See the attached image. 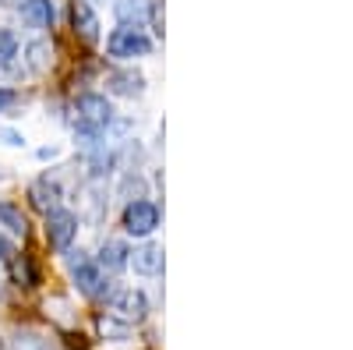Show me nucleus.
Masks as SVG:
<instances>
[{"mask_svg": "<svg viewBox=\"0 0 353 350\" xmlns=\"http://www.w3.org/2000/svg\"><path fill=\"white\" fill-rule=\"evenodd\" d=\"M106 53L113 57V61H138V57H149L152 53V39L141 32V28H113V32L106 36Z\"/></svg>", "mask_w": 353, "mask_h": 350, "instance_id": "nucleus-1", "label": "nucleus"}, {"mask_svg": "<svg viewBox=\"0 0 353 350\" xmlns=\"http://www.w3.org/2000/svg\"><path fill=\"white\" fill-rule=\"evenodd\" d=\"M106 304H110V311H113V318H121V322H141L145 315H149V301H145V294L141 290H134V286H117L113 294L106 298Z\"/></svg>", "mask_w": 353, "mask_h": 350, "instance_id": "nucleus-2", "label": "nucleus"}, {"mask_svg": "<svg viewBox=\"0 0 353 350\" xmlns=\"http://www.w3.org/2000/svg\"><path fill=\"white\" fill-rule=\"evenodd\" d=\"M159 226V206L149 198H131L128 209H124V230L131 233V237H149V233H156Z\"/></svg>", "mask_w": 353, "mask_h": 350, "instance_id": "nucleus-3", "label": "nucleus"}, {"mask_svg": "<svg viewBox=\"0 0 353 350\" xmlns=\"http://www.w3.org/2000/svg\"><path fill=\"white\" fill-rule=\"evenodd\" d=\"M71 276H74V286L81 290L85 298H99V294H106V273H103L85 251L71 255Z\"/></svg>", "mask_w": 353, "mask_h": 350, "instance_id": "nucleus-4", "label": "nucleus"}, {"mask_svg": "<svg viewBox=\"0 0 353 350\" xmlns=\"http://www.w3.org/2000/svg\"><path fill=\"white\" fill-rule=\"evenodd\" d=\"M74 237H78V216L74 213H68V209L46 213V241H50V248L68 251L74 244Z\"/></svg>", "mask_w": 353, "mask_h": 350, "instance_id": "nucleus-5", "label": "nucleus"}, {"mask_svg": "<svg viewBox=\"0 0 353 350\" xmlns=\"http://www.w3.org/2000/svg\"><path fill=\"white\" fill-rule=\"evenodd\" d=\"M113 18L128 28H145L152 21V0H117Z\"/></svg>", "mask_w": 353, "mask_h": 350, "instance_id": "nucleus-6", "label": "nucleus"}, {"mask_svg": "<svg viewBox=\"0 0 353 350\" xmlns=\"http://www.w3.org/2000/svg\"><path fill=\"white\" fill-rule=\"evenodd\" d=\"M61 184L57 181H50V177H39V181H32L28 184V202L46 216V213H53V209H61Z\"/></svg>", "mask_w": 353, "mask_h": 350, "instance_id": "nucleus-7", "label": "nucleus"}, {"mask_svg": "<svg viewBox=\"0 0 353 350\" xmlns=\"http://www.w3.org/2000/svg\"><path fill=\"white\" fill-rule=\"evenodd\" d=\"M106 89L113 96H141L145 93V75L134 68H117L106 75Z\"/></svg>", "mask_w": 353, "mask_h": 350, "instance_id": "nucleus-8", "label": "nucleus"}, {"mask_svg": "<svg viewBox=\"0 0 353 350\" xmlns=\"http://www.w3.org/2000/svg\"><path fill=\"white\" fill-rule=\"evenodd\" d=\"M163 248L159 244H141V248H134L131 255H128V266H134V273H141V276H159L163 273Z\"/></svg>", "mask_w": 353, "mask_h": 350, "instance_id": "nucleus-9", "label": "nucleus"}, {"mask_svg": "<svg viewBox=\"0 0 353 350\" xmlns=\"http://www.w3.org/2000/svg\"><path fill=\"white\" fill-rule=\"evenodd\" d=\"M71 21H74V32L85 43H96L99 39V18H96V11H92L88 0H74V4H71Z\"/></svg>", "mask_w": 353, "mask_h": 350, "instance_id": "nucleus-10", "label": "nucleus"}, {"mask_svg": "<svg viewBox=\"0 0 353 350\" xmlns=\"http://www.w3.org/2000/svg\"><path fill=\"white\" fill-rule=\"evenodd\" d=\"M128 255H131V248H128L124 241H103L96 266H99L103 273H121V269H128Z\"/></svg>", "mask_w": 353, "mask_h": 350, "instance_id": "nucleus-11", "label": "nucleus"}, {"mask_svg": "<svg viewBox=\"0 0 353 350\" xmlns=\"http://www.w3.org/2000/svg\"><path fill=\"white\" fill-rule=\"evenodd\" d=\"M18 11H21V18L28 21V25H36V28H50L53 25V0H21L18 4Z\"/></svg>", "mask_w": 353, "mask_h": 350, "instance_id": "nucleus-12", "label": "nucleus"}, {"mask_svg": "<svg viewBox=\"0 0 353 350\" xmlns=\"http://www.w3.org/2000/svg\"><path fill=\"white\" fill-rule=\"evenodd\" d=\"M0 226H4L11 237H25L28 233V220H25V213L14 206V202H0Z\"/></svg>", "mask_w": 353, "mask_h": 350, "instance_id": "nucleus-13", "label": "nucleus"}, {"mask_svg": "<svg viewBox=\"0 0 353 350\" xmlns=\"http://www.w3.org/2000/svg\"><path fill=\"white\" fill-rule=\"evenodd\" d=\"M25 61H28V71H46V68L53 64V50H50V43H43V39L28 43V46H25Z\"/></svg>", "mask_w": 353, "mask_h": 350, "instance_id": "nucleus-14", "label": "nucleus"}, {"mask_svg": "<svg viewBox=\"0 0 353 350\" xmlns=\"http://www.w3.org/2000/svg\"><path fill=\"white\" fill-rule=\"evenodd\" d=\"M11 273H14V280L18 283H25V286H36L39 283V276H36V266H32V258H28V255H14L11 258Z\"/></svg>", "mask_w": 353, "mask_h": 350, "instance_id": "nucleus-15", "label": "nucleus"}, {"mask_svg": "<svg viewBox=\"0 0 353 350\" xmlns=\"http://www.w3.org/2000/svg\"><path fill=\"white\" fill-rule=\"evenodd\" d=\"M18 57V36L11 28H0V68H11Z\"/></svg>", "mask_w": 353, "mask_h": 350, "instance_id": "nucleus-16", "label": "nucleus"}, {"mask_svg": "<svg viewBox=\"0 0 353 350\" xmlns=\"http://www.w3.org/2000/svg\"><path fill=\"white\" fill-rule=\"evenodd\" d=\"M0 142L11 145V149H21V145H25V135L14 131V128H0Z\"/></svg>", "mask_w": 353, "mask_h": 350, "instance_id": "nucleus-17", "label": "nucleus"}, {"mask_svg": "<svg viewBox=\"0 0 353 350\" xmlns=\"http://www.w3.org/2000/svg\"><path fill=\"white\" fill-rule=\"evenodd\" d=\"M14 103H18V93H14V89H4V85H0V113H8Z\"/></svg>", "mask_w": 353, "mask_h": 350, "instance_id": "nucleus-18", "label": "nucleus"}, {"mask_svg": "<svg viewBox=\"0 0 353 350\" xmlns=\"http://www.w3.org/2000/svg\"><path fill=\"white\" fill-rule=\"evenodd\" d=\"M14 255H18V251H14V244L4 237V233H0V262H11Z\"/></svg>", "mask_w": 353, "mask_h": 350, "instance_id": "nucleus-19", "label": "nucleus"}, {"mask_svg": "<svg viewBox=\"0 0 353 350\" xmlns=\"http://www.w3.org/2000/svg\"><path fill=\"white\" fill-rule=\"evenodd\" d=\"M57 153H61V149H53V145H50V149H39L36 156H39V159H57Z\"/></svg>", "mask_w": 353, "mask_h": 350, "instance_id": "nucleus-20", "label": "nucleus"}, {"mask_svg": "<svg viewBox=\"0 0 353 350\" xmlns=\"http://www.w3.org/2000/svg\"><path fill=\"white\" fill-rule=\"evenodd\" d=\"M0 350H4V340H0Z\"/></svg>", "mask_w": 353, "mask_h": 350, "instance_id": "nucleus-21", "label": "nucleus"}]
</instances>
